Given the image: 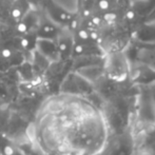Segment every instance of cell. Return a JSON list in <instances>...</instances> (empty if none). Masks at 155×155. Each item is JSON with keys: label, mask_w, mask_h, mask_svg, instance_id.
<instances>
[{"label": "cell", "mask_w": 155, "mask_h": 155, "mask_svg": "<svg viewBox=\"0 0 155 155\" xmlns=\"http://www.w3.org/2000/svg\"><path fill=\"white\" fill-rule=\"evenodd\" d=\"M29 28H30V27H29V25H28V23L25 22V20L19 21V22L16 25V30H17V32L21 33V34H23V33L28 32Z\"/></svg>", "instance_id": "8"}, {"label": "cell", "mask_w": 155, "mask_h": 155, "mask_svg": "<svg viewBox=\"0 0 155 155\" xmlns=\"http://www.w3.org/2000/svg\"><path fill=\"white\" fill-rule=\"evenodd\" d=\"M138 42L143 43H155V23L147 22L141 25V27L135 33Z\"/></svg>", "instance_id": "5"}, {"label": "cell", "mask_w": 155, "mask_h": 155, "mask_svg": "<svg viewBox=\"0 0 155 155\" xmlns=\"http://www.w3.org/2000/svg\"><path fill=\"white\" fill-rule=\"evenodd\" d=\"M130 76L132 81L136 84H153L155 82V68L140 63L130 70Z\"/></svg>", "instance_id": "2"}, {"label": "cell", "mask_w": 155, "mask_h": 155, "mask_svg": "<svg viewBox=\"0 0 155 155\" xmlns=\"http://www.w3.org/2000/svg\"><path fill=\"white\" fill-rule=\"evenodd\" d=\"M134 57L140 63L155 68V43L138 42L133 48Z\"/></svg>", "instance_id": "3"}, {"label": "cell", "mask_w": 155, "mask_h": 155, "mask_svg": "<svg viewBox=\"0 0 155 155\" xmlns=\"http://www.w3.org/2000/svg\"><path fill=\"white\" fill-rule=\"evenodd\" d=\"M36 45L40 55L45 57L48 60H56L60 56L57 49V45H55L51 39H39L36 42Z\"/></svg>", "instance_id": "4"}, {"label": "cell", "mask_w": 155, "mask_h": 155, "mask_svg": "<svg viewBox=\"0 0 155 155\" xmlns=\"http://www.w3.org/2000/svg\"><path fill=\"white\" fill-rule=\"evenodd\" d=\"M41 32L48 35H54L56 33V27L53 25H45L41 28Z\"/></svg>", "instance_id": "9"}, {"label": "cell", "mask_w": 155, "mask_h": 155, "mask_svg": "<svg viewBox=\"0 0 155 155\" xmlns=\"http://www.w3.org/2000/svg\"><path fill=\"white\" fill-rule=\"evenodd\" d=\"M20 45H21V47H22L23 49H27V50L31 49V40H30L28 37H25V38L21 39Z\"/></svg>", "instance_id": "11"}, {"label": "cell", "mask_w": 155, "mask_h": 155, "mask_svg": "<svg viewBox=\"0 0 155 155\" xmlns=\"http://www.w3.org/2000/svg\"><path fill=\"white\" fill-rule=\"evenodd\" d=\"M104 74L114 82H123L130 76V63L126 52L113 50L104 57Z\"/></svg>", "instance_id": "1"}, {"label": "cell", "mask_w": 155, "mask_h": 155, "mask_svg": "<svg viewBox=\"0 0 155 155\" xmlns=\"http://www.w3.org/2000/svg\"><path fill=\"white\" fill-rule=\"evenodd\" d=\"M11 15L12 17L15 19V20H18V19H21V17L23 16V11L22 8H21L19 4L15 5L14 8H12V12H11Z\"/></svg>", "instance_id": "7"}, {"label": "cell", "mask_w": 155, "mask_h": 155, "mask_svg": "<svg viewBox=\"0 0 155 155\" xmlns=\"http://www.w3.org/2000/svg\"><path fill=\"white\" fill-rule=\"evenodd\" d=\"M14 54L15 53L13 52V50L11 49V48H4V49H2V51H1V56L4 58V59H11Z\"/></svg>", "instance_id": "10"}, {"label": "cell", "mask_w": 155, "mask_h": 155, "mask_svg": "<svg viewBox=\"0 0 155 155\" xmlns=\"http://www.w3.org/2000/svg\"><path fill=\"white\" fill-rule=\"evenodd\" d=\"M0 155H25L12 140L0 134Z\"/></svg>", "instance_id": "6"}]
</instances>
